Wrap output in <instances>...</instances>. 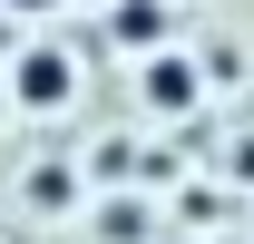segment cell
I'll return each instance as SVG.
<instances>
[{"instance_id":"obj_2","label":"cell","mask_w":254,"mask_h":244,"mask_svg":"<svg viewBox=\"0 0 254 244\" xmlns=\"http://www.w3.org/2000/svg\"><path fill=\"white\" fill-rule=\"evenodd\" d=\"M195 98H205V68L186 49H147L137 59V108L147 118H195Z\"/></svg>"},{"instance_id":"obj_6","label":"cell","mask_w":254,"mask_h":244,"mask_svg":"<svg viewBox=\"0 0 254 244\" xmlns=\"http://www.w3.org/2000/svg\"><path fill=\"white\" fill-rule=\"evenodd\" d=\"M225 176H235V185H254V137H245L235 156H225Z\"/></svg>"},{"instance_id":"obj_4","label":"cell","mask_w":254,"mask_h":244,"mask_svg":"<svg viewBox=\"0 0 254 244\" xmlns=\"http://www.w3.org/2000/svg\"><path fill=\"white\" fill-rule=\"evenodd\" d=\"M30 205H39V215L68 205V166H39V176H30Z\"/></svg>"},{"instance_id":"obj_1","label":"cell","mask_w":254,"mask_h":244,"mask_svg":"<svg viewBox=\"0 0 254 244\" xmlns=\"http://www.w3.org/2000/svg\"><path fill=\"white\" fill-rule=\"evenodd\" d=\"M0 98H10V118H68L78 108V49H59V39L10 49L0 59Z\"/></svg>"},{"instance_id":"obj_3","label":"cell","mask_w":254,"mask_h":244,"mask_svg":"<svg viewBox=\"0 0 254 244\" xmlns=\"http://www.w3.org/2000/svg\"><path fill=\"white\" fill-rule=\"evenodd\" d=\"M166 0H108V39H127V49H166Z\"/></svg>"},{"instance_id":"obj_7","label":"cell","mask_w":254,"mask_h":244,"mask_svg":"<svg viewBox=\"0 0 254 244\" xmlns=\"http://www.w3.org/2000/svg\"><path fill=\"white\" fill-rule=\"evenodd\" d=\"M0 118H10V98H0Z\"/></svg>"},{"instance_id":"obj_5","label":"cell","mask_w":254,"mask_h":244,"mask_svg":"<svg viewBox=\"0 0 254 244\" xmlns=\"http://www.w3.org/2000/svg\"><path fill=\"white\" fill-rule=\"evenodd\" d=\"M59 0H0V20H49Z\"/></svg>"}]
</instances>
